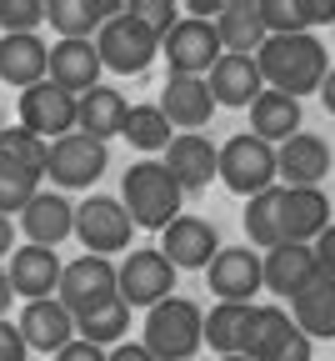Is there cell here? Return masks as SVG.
Listing matches in <instances>:
<instances>
[{
    "label": "cell",
    "mask_w": 335,
    "mask_h": 361,
    "mask_svg": "<svg viewBox=\"0 0 335 361\" xmlns=\"http://www.w3.org/2000/svg\"><path fill=\"white\" fill-rule=\"evenodd\" d=\"M0 156H6V161H20V166H30V171L45 176V156H51V146L35 141L30 130L11 126V130H0Z\"/></svg>",
    "instance_id": "8d00e7d4"
},
{
    "label": "cell",
    "mask_w": 335,
    "mask_h": 361,
    "mask_svg": "<svg viewBox=\"0 0 335 361\" xmlns=\"http://www.w3.org/2000/svg\"><path fill=\"white\" fill-rule=\"evenodd\" d=\"M320 276V266H315V251L301 246V241H280L275 251L260 256V286L275 291V296H301L310 281Z\"/></svg>",
    "instance_id": "5bb4252c"
},
{
    "label": "cell",
    "mask_w": 335,
    "mask_h": 361,
    "mask_svg": "<svg viewBox=\"0 0 335 361\" xmlns=\"http://www.w3.org/2000/svg\"><path fill=\"white\" fill-rule=\"evenodd\" d=\"M241 221H246V236H251V246L275 251V246L285 241V231H280V186H270V191L251 196Z\"/></svg>",
    "instance_id": "1f68e13d"
},
{
    "label": "cell",
    "mask_w": 335,
    "mask_h": 361,
    "mask_svg": "<svg viewBox=\"0 0 335 361\" xmlns=\"http://www.w3.org/2000/svg\"><path fill=\"white\" fill-rule=\"evenodd\" d=\"M310 251H315V266H320V276H330V281H335V221H330L325 231L310 241Z\"/></svg>",
    "instance_id": "60d3db41"
},
{
    "label": "cell",
    "mask_w": 335,
    "mask_h": 361,
    "mask_svg": "<svg viewBox=\"0 0 335 361\" xmlns=\"http://www.w3.org/2000/svg\"><path fill=\"white\" fill-rule=\"evenodd\" d=\"M45 56H51V45L40 35H6L0 40V80L6 85H40L45 80Z\"/></svg>",
    "instance_id": "4316f807"
},
{
    "label": "cell",
    "mask_w": 335,
    "mask_h": 361,
    "mask_svg": "<svg viewBox=\"0 0 335 361\" xmlns=\"http://www.w3.org/2000/svg\"><path fill=\"white\" fill-rule=\"evenodd\" d=\"M130 216H125V206L115 201V196H85L80 206H75V236L85 241V256H115V251H125L130 246Z\"/></svg>",
    "instance_id": "9c48e42d"
},
{
    "label": "cell",
    "mask_w": 335,
    "mask_h": 361,
    "mask_svg": "<svg viewBox=\"0 0 335 361\" xmlns=\"http://www.w3.org/2000/svg\"><path fill=\"white\" fill-rule=\"evenodd\" d=\"M35 191H40V171L0 156V216H20Z\"/></svg>",
    "instance_id": "e575fe53"
},
{
    "label": "cell",
    "mask_w": 335,
    "mask_h": 361,
    "mask_svg": "<svg viewBox=\"0 0 335 361\" xmlns=\"http://www.w3.org/2000/svg\"><path fill=\"white\" fill-rule=\"evenodd\" d=\"M215 176L225 180L235 196L251 201V196H260V191L275 186V146L255 141L251 130L230 135L225 146H215Z\"/></svg>",
    "instance_id": "277c9868"
},
{
    "label": "cell",
    "mask_w": 335,
    "mask_h": 361,
    "mask_svg": "<svg viewBox=\"0 0 335 361\" xmlns=\"http://www.w3.org/2000/svg\"><path fill=\"white\" fill-rule=\"evenodd\" d=\"M210 85V101L215 106H235V111H251V101L260 96V71H255V56H220L206 75Z\"/></svg>",
    "instance_id": "603a6c76"
},
{
    "label": "cell",
    "mask_w": 335,
    "mask_h": 361,
    "mask_svg": "<svg viewBox=\"0 0 335 361\" xmlns=\"http://www.w3.org/2000/svg\"><path fill=\"white\" fill-rule=\"evenodd\" d=\"M291 322H296V331L301 336H335V281L330 276H315L296 301H291Z\"/></svg>",
    "instance_id": "f1b7e54d"
},
{
    "label": "cell",
    "mask_w": 335,
    "mask_h": 361,
    "mask_svg": "<svg viewBox=\"0 0 335 361\" xmlns=\"http://www.w3.org/2000/svg\"><path fill=\"white\" fill-rule=\"evenodd\" d=\"M301 16H305V30L310 25H330L335 20V0H301Z\"/></svg>",
    "instance_id": "7bdbcfd3"
},
{
    "label": "cell",
    "mask_w": 335,
    "mask_h": 361,
    "mask_svg": "<svg viewBox=\"0 0 335 361\" xmlns=\"http://www.w3.org/2000/svg\"><path fill=\"white\" fill-rule=\"evenodd\" d=\"M45 80L61 85L65 96H85L90 85H101V56L95 40H56L45 56Z\"/></svg>",
    "instance_id": "2e32d148"
},
{
    "label": "cell",
    "mask_w": 335,
    "mask_h": 361,
    "mask_svg": "<svg viewBox=\"0 0 335 361\" xmlns=\"http://www.w3.org/2000/svg\"><path fill=\"white\" fill-rule=\"evenodd\" d=\"M310 351H315V341L310 336H301V331H291V336H285L265 361H310Z\"/></svg>",
    "instance_id": "ab89813d"
},
{
    "label": "cell",
    "mask_w": 335,
    "mask_h": 361,
    "mask_svg": "<svg viewBox=\"0 0 335 361\" xmlns=\"http://www.w3.org/2000/svg\"><path fill=\"white\" fill-rule=\"evenodd\" d=\"M315 96H320V106H325V111L335 116V66L325 71V80H320V90H315Z\"/></svg>",
    "instance_id": "7dc6e473"
},
{
    "label": "cell",
    "mask_w": 335,
    "mask_h": 361,
    "mask_svg": "<svg viewBox=\"0 0 335 361\" xmlns=\"http://www.w3.org/2000/svg\"><path fill=\"white\" fill-rule=\"evenodd\" d=\"M215 35L225 56H255L265 45V20H260V0H220Z\"/></svg>",
    "instance_id": "cb8c5ba5"
},
{
    "label": "cell",
    "mask_w": 335,
    "mask_h": 361,
    "mask_svg": "<svg viewBox=\"0 0 335 361\" xmlns=\"http://www.w3.org/2000/svg\"><path fill=\"white\" fill-rule=\"evenodd\" d=\"M120 135H125L135 151H165L170 146V121L160 116V106H130Z\"/></svg>",
    "instance_id": "836d02e7"
},
{
    "label": "cell",
    "mask_w": 335,
    "mask_h": 361,
    "mask_svg": "<svg viewBox=\"0 0 335 361\" xmlns=\"http://www.w3.org/2000/svg\"><path fill=\"white\" fill-rule=\"evenodd\" d=\"M246 326H251V306H230V301H215L201 322V341H210V351L220 356H235L246 341Z\"/></svg>",
    "instance_id": "4dcf8cb0"
},
{
    "label": "cell",
    "mask_w": 335,
    "mask_h": 361,
    "mask_svg": "<svg viewBox=\"0 0 335 361\" xmlns=\"http://www.w3.org/2000/svg\"><path fill=\"white\" fill-rule=\"evenodd\" d=\"M160 166L170 171V180L180 186V196L206 191L210 180H215V146H210V135H170Z\"/></svg>",
    "instance_id": "ac0fdd59"
},
{
    "label": "cell",
    "mask_w": 335,
    "mask_h": 361,
    "mask_svg": "<svg viewBox=\"0 0 335 361\" xmlns=\"http://www.w3.org/2000/svg\"><path fill=\"white\" fill-rule=\"evenodd\" d=\"M330 226V196L320 186H280V231L285 241L310 246Z\"/></svg>",
    "instance_id": "d6986e66"
},
{
    "label": "cell",
    "mask_w": 335,
    "mask_h": 361,
    "mask_svg": "<svg viewBox=\"0 0 335 361\" xmlns=\"http://www.w3.org/2000/svg\"><path fill=\"white\" fill-rule=\"evenodd\" d=\"M110 16H120V0H45V20L61 40H90Z\"/></svg>",
    "instance_id": "484cf974"
},
{
    "label": "cell",
    "mask_w": 335,
    "mask_h": 361,
    "mask_svg": "<svg viewBox=\"0 0 335 361\" xmlns=\"http://www.w3.org/2000/svg\"><path fill=\"white\" fill-rule=\"evenodd\" d=\"M45 20V0H0V30L6 35H35Z\"/></svg>",
    "instance_id": "74e56055"
},
{
    "label": "cell",
    "mask_w": 335,
    "mask_h": 361,
    "mask_svg": "<svg viewBox=\"0 0 335 361\" xmlns=\"http://www.w3.org/2000/svg\"><path fill=\"white\" fill-rule=\"evenodd\" d=\"M20 130H30L35 141L51 146V135L61 141V135L75 130V96H65L61 85L40 80L30 90H20Z\"/></svg>",
    "instance_id": "8fae6325"
},
{
    "label": "cell",
    "mask_w": 335,
    "mask_h": 361,
    "mask_svg": "<svg viewBox=\"0 0 335 361\" xmlns=\"http://www.w3.org/2000/svg\"><path fill=\"white\" fill-rule=\"evenodd\" d=\"M301 130V101L291 96H280V90H260V96L251 101V135L265 146H285L291 135Z\"/></svg>",
    "instance_id": "83f0119b"
},
{
    "label": "cell",
    "mask_w": 335,
    "mask_h": 361,
    "mask_svg": "<svg viewBox=\"0 0 335 361\" xmlns=\"http://www.w3.org/2000/svg\"><path fill=\"white\" fill-rule=\"evenodd\" d=\"M206 276H210V291L230 306H255L251 296L260 291V256L251 246H220L215 261L206 266Z\"/></svg>",
    "instance_id": "4fadbf2b"
},
{
    "label": "cell",
    "mask_w": 335,
    "mask_h": 361,
    "mask_svg": "<svg viewBox=\"0 0 335 361\" xmlns=\"http://www.w3.org/2000/svg\"><path fill=\"white\" fill-rule=\"evenodd\" d=\"M0 130H6V111H0Z\"/></svg>",
    "instance_id": "816d5d0a"
},
{
    "label": "cell",
    "mask_w": 335,
    "mask_h": 361,
    "mask_svg": "<svg viewBox=\"0 0 335 361\" xmlns=\"http://www.w3.org/2000/svg\"><path fill=\"white\" fill-rule=\"evenodd\" d=\"M325 176H330V146L320 135L296 130L285 146H275V180H285V186H320Z\"/></svg>",
    "instance_id": "ffe728a7"
},
{
    "label": "cell",
    "mask_w": 335,
    "mask_h": 361,
    "mask_svg": "<svg viewBox=\"0 0 335 361\" xmlns=\"http://www.w3.org/2000/svg\"><path fill=\"white\" fill-rule=\"evenodd\" d=\"M106 166H110V151L101 141H90V135H80V130L51 141V156H45V176L65 191H90L106 176Z\"/></svg>",
    "instance_id": "ba28073f"
},
{
    "label": "cell",
    "mask_w": 335,
    "mask_h": 361,
    "mask_svg": "<svg viewBox=\"0 0 335 361\" xmlns=\"http://www.w3.org/2000/svg\"><path fill=\"white\" fill-rule=\"evenodd\" d=\"M220 361H251V356H241V351H235V356H220Z\"/></svg>",
    "instance_id": "f907efd6"
},
{
    "label": "cell",
    "mask_w": 335,
    "mask_h": 361,
    "mask_svg": "<svg viewBox=\"0 0 335 361\" xmlns=\"http://www.w3.org/2000/svg\"><path fill=\"white\" fill-rule=\"evenodd\" d=\"M120 11H125L130 20H140L151 35H170L175 20H180V6H175V0H120Z\"/></svg>",
    "instance_id": "d590c367"
},
{
    "label": "cell",
    "mask_w": 335,
    "mask_h": 361,
    "mask_svg": "<svg viewBox=\"0 0 335 361\" xmlns=\"http://www.w3.org/2000/svg\"><path fill=\"white\" fill-rule=\"evenodd\" d=\"M255 71H260V85L265 90H280V96H315L325 71H330V56L325 45L301 30V35H265V45L255 51Z\"/></svg>",
    "instance_id": "6da1fadb"
},
{
    "label": "cell",
    "mask_w": 335,
    "mask_h": 361,
    "mask_svg": "<svg viewBox=\"0 0 335 361\" xmlns=\"http://www.w3.org/2000/svg\"><path fill=\"white\" fill-rule=\"evenodd\" d=\"M160 56H165L170 75H196V80H206L210 66L225 56V51H220V35H215V20H190V16H180L175 30L160 35Z\"/></svg>",
    "instance_id": "52a82bcc"
},
{
    "label": "cell",
    "mask_w": 335,
    "mask_h": 361,
    "mask_svg": "<svg viewBox=\"0 0 335 361\" xmlns=\"http://www.w3.org/2000/svg\"><path fill=\"white\" fill-rule=\"evenodd\" d=\"M11 301H15V291H11V276H6V266H0V316L11 311Z\"/></svg>",
    "instance_id": "681fc988"
},
{
    "label": "cell",
    "mask_w": 335,
    "mask_h": 361,
    "mask_svg": "<svg viewBox=\"0 0 335 361\" xmlns=\"http://www.w3.org/2000/svg\"><path fill=\"white\" fill-rule=\"evenodd\" d=\"M180 186L170 180V171L160 161H135L120 176V206L130 216V226H146V231H165L180 216Z\"/></svg>",
    "instance_id": "7a4b0ae2"
},
{
    "label": "cell",
    "mask_w": 335,
    "mask_h": 361,
    "mask_svg": "<svg viewBox=\"0 0 335 361\" xmlns=\"http://www.w3.org/2000/svg\"><path fill=\"white\" fill-rule=\"evenodd\" d=\"M220 251V236L206 216H175L165 231H160V256L175 271H206Z\"/></svg>",
    "instance_id": "7c38bea8"
},
{
    "label": "cell",
    "mask_w": 335,
    "mask_h": 361,
    "mask_svg": "<svg viewBox=\"0 0 335 361\" xmlns=\"http://www.w3.org/2000/svg\"><path fill=\"white\" fill-rule=\"evenodd\" d=\"M11 251H15V226H11V216H0V261Z\"/></svg>",
    "instance_id": "c3c4849f"
},
{
    "label": "cell",
    "mask_w": 335,
    "mask_h": 361,
    "mask_svg": "<svg viewBox=\"0 0 335 361\" xmlns=\"http://www.w3.org/2000/svg\"><path fill=\"white\" fill-rule=\"evenodd\" d=\"M125 96L115 85H90L85 96H75V130L80 135H90V141H110V135H120L125 130Z\"/></svg>",
    "instance_id": "44dd1931"
},
{
    "label": "cell",
    "mask_w": 335,
    "mask_h": 361,
    "mask_svg": "<svg viewBox=\"0 0 335 361\" xmlns=\"http://www.w3.org/2000/svg\"><path fill=\"white\" fill-rule=\"evenodd\" d=\"M201 322L206 311L185 296H165L160 306L146 311V331H140V346H146L156 361H196L201 341Z\"/></svg>",
    "instance_id": "3957f363"
},
{
    "label": "cell",
    "mask_w": 335,
    "mask_h": 361,
    "mask_svg": "<svg viewBox=\"0 0 335 361\" xmlns=\"http://www.w3.org/2000/svg\"><path fill=\"white\" fill-rule=\"evenodd\" d=\"M106 361H156V356L140 346V341H120V346H110V351H106Z\"/></svg>",
    "instance_id": "f6af8a7d"
},
{
    "label": "cell",
    "mask_w": 335,
    "mask_h": 361,
    "mask_svg": "<svg viewBox=\"0 0 335 361\" xmlns=\"http://www.w3.org/2000/svg\"><path fill=\"white\" fill-rule=\"evenodd\" d=\"M95 56H101V71L140 75V71H151V61L160 56V35H151L140 20H130L120 11V16H110L101 30H95Z\"/></svg>",
    "instance_id": "5b68a950"
},
{
    "label": "cell",
    "mask_w": 335,
    "mask_h": 361,
    "mask_svg": "<svg viewBox=\"0 0 335 361\" xmlns=\"http://www.w3.org/2000/svg\"><path fill=\"white\" fill-rule=\"evenodd\" d=\"M0 361H25V341L11 316H0Z\"/></svg>",
    "instance_id": "b9f144b4"
},
{
    "label": "cell",
    "mask_w": 335,
    "mask_h": 361,
    "mask_svg": "<svg viewBox=\"0 0 335 361\" xmlns=\"http://www.w3.org/2000/svg\"><path fill=\"white\" fill-rule=\"evenodd\" d=\"M291 331H296V322H291V311H285V306H251V326H246L241 356L265 361L285 336H291Z\"/></svg>",
    "instance_id": "f546056e"
},
{
    "label": "cell",
    "mask_w": 335,
    "mask_h": 361,
    "mask_svg": "<svg viewBox=\"0 0 335 361\" xmlns=\"http://www.w3.org/2000/svg\"><path fill=\"white\" fill-rule=\"evenodd\" d=\"M160 116L180 130L196 135L210 116H215V101H210V85L196 80V75H170L165 90H160Z\"/></svg>",
    "instance_id": "7402d4cb"
},
{
    "label": "cell",
    "mask_w": 335,
    "mask_h": 361,
    "mask_svg": "<svg viewBox=\"0 0 335 361\" xmlns=\"http://www.w3.org/2000/svg\"><path fill=\"white\" fill-rule=\"evenodd\" d=\"M15 331H20L25 351H45V356H56L61 346H70V341H75V316H70L56 296H45V301H25Z\"/></svg>",
    "instance_id": "9a60e30c"
},
{
    "label": "cell",
    "mask_w": 335,
    "mask_h": 361,
    "mask_svg": "<svg viewBox=\"0 0 335 361\" xmlns=\"http://www.w3.org/2000/svg\"><path fill=\"white\" fill-rule=\"evenodd\" d=\"M20 231L30 236L25 246H45L56 251L65 236H75V206L61 196V191H35L20 211Z\"/></svg>",
    "instance_id": "e0dca14e"
},
{
    "label": "cell",
    "mask_w": 335,
    "mask_h": 361,
    "mask_svg": "<svg viewBox=\"0 0 335 361\" xmlns=\"http://www.w3.org/2000/svg\"><path fill=\"white\" fill-rule=\"evenodd\" d=\"M125 331H130V306L125 301H110V306H101V311H90V316L75 322V336L90 341V346H101V351L120 346Z\"/></svg>",
    "instance_id": "d6a6232c"
},
{
    "label": "cell",
    "mask_w": 335,
    "mask_h": 361,
    "mask_svg": "<svg viewBox=\"0 0 335 361\" xmlns=\"http://www.w3.org/2000/svg\"><path fill=\"white\" fill-rule=\"evenodd\" d=\"M260 20H265V35H301L305 30L301 0H260Z\"/></svg>",
    "instance_id": "f35d334b"
},
{
    "label": "cell",
    "mask_w": 335,
    "mask_h": 361,
    "mask_svg": "<svg viewBox=\"0 0 335 361\" xmlns=\"http://www.w3.org/2000/svg\"><path fill=\"white\" fill-rule=\"evenodd\" d=\"M185 11H190V20H215L220 16V0H190Z\"/></svg>",
    "instance_id": "bcb514c9"
},
{
    "label": "cell",
    "mask_w": 335,
    "mask_h": 361,
    "mask_svg": "<svg viewBox=\"0 0 335 361\" xmlns=\"http://www.w3.org/2000/svg\"><path fill=\"white\" fill-rule=\"evenodd\" d=\"M115 296L125 306H160L165 296H175V266L160 251H130L115 266Z\"/></svg>",
    "instance_id": "30bf717a"
},
{
    "label": "cell",
    "mask_w": 335,
    "mask_h": 361,
    "mask_svg": "<svg viewBox=\"0 0 335 361\" xmlns=\"http://www.w3.org/2000/svg\"><path fill=\"white\" fill-rule=\"evenodd\" d=\"M56 301L75 316V322H80V316H90V311H101V306H110V301H120V296H115V261H106V256H80V261L61 266Z\"/></svg>",
    "instance_id": "8992f818"
},
{
    "label": "cell",
    "mask_w": 335,
    "mask_h": 361,
    "mask_svg": "<svg viewBox=\"0 0 335 361\" xmlns=\"http://www.w3.org/2000/svg\"><path fill=\"white\" fill-rule=\"evenodd\" d=\"M11 291L25 296V301H45L56 286H61V256L45 251V246H15L11 251Z\"/></svg>",
    "instance_id": "d4e9b609"
},
{
    "label": "cell",
    "mask_w": 335,
    "mask_h": 361,
    "mask_svg": "<svg viewBox=\"0 0 335 361\" xmlns=\"http://www.w3.org/2000/svg\"><path fill=\"white\" fill-rule=\"evenodd\" d=\"M56 361H106V351H101V346H90V341H80V336H75L70 346H61V351H56Z\"/></svg>",
    "instance_id": "ee69618b"
}]
</instances>
